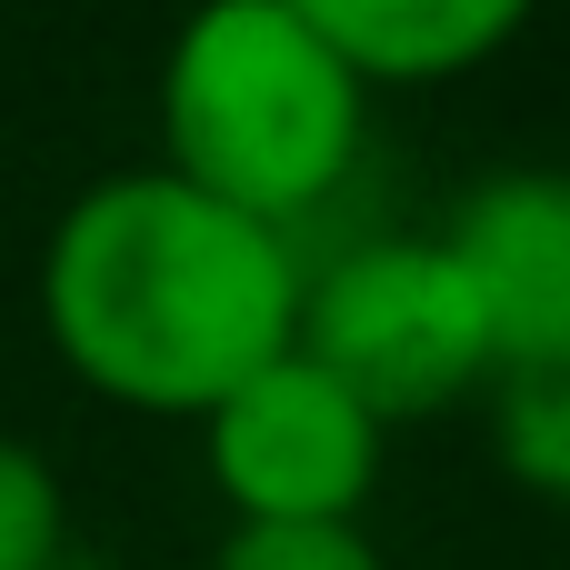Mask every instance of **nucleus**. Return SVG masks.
Listing matches in <instances>:
<instances>
[{
  "label": "nucleus",
  "mask_w": 570,
  "mask_h": 570,
  "mask_svg": "<svg viewBox=\"0 0 570 570\" xmlns=\"http://www.w3.org/2000/svg\"><path fill=\"white\" fill-rule=\"evenodd\" d=\"M40 321L60 361L160 421H200L301 331V250L271 220L150 170L90 180L40 250Z\"/></svg>",
  "instance_id": "f257e3e1"
},
{
  "label": "nucleus",
  "mask_w": 570,
  "mask_h": 570,
  "mask_svg": "<svg viewBox=\"0 0 570 570\" xmlns=\"http://www.w3.org/2000/svg\"><path fill=\"white\" fill-rule=\"evenodd\" d=\"M371 130L361 70L281 0H200L160 50V170L240 220L321 210Z\"/></svg>",
  "instance_id": "f03ea898"
},
{
  "label": "nucleus",
  "mask_w": 570,
  "mask_h": 570,
  "mask_svg": "<svg viewBox=\"0 0 570 570\" xmlns=\"http://www.w3.org/2000/svg\"><path fill=\"white\" fill-rule=\"evenodd\" d=\"M301 361H321L381 431L491 381V331L441 240H361L331 271H301Z\"/></svg>",
  "instance_id": "7ed1b4c3"
},
{
  "label": "nucleus",
  "mask_w": 570,
  "mask_h": 570,
  "mask_svg": "<svg viewBox=\"0 0 570 570\" xmlns=\"http://www.w3.org/2000/svg\"><path fill=\"white\" fill-rule=\"evenodd\" d=\"M200 441L230 521H361L381 481V421L301 351L261 361L230 401H210Z\"/></svg>",
  "instance_id": "20e7f679"
},
{
  "label": "nucleus",
  "mask_w": 570,
  "mask_h": 570,
  "mask_svg": "<svg viewBox=\"0 0 570 570\" xmlns=\"http://www.w3.org/2000/svg\"><path fill=\"white\" fill-rule=\"evenodd\" d=\"M441 250L461 261L491 371L570 391V170H491L461 190Z\"/></svg>",
  "instance_id": "39448f33"
},
{
  "label": "nucleus",
  "mask_w": 570,
  "mask_h": 570,
  "mask_svg": "<svg viewBox=\"0 0 570 570\" xmlns=\"http://www.w3.org/2000/svg\"><path fill=\"white\" fill-rule=\"evenodd\" d=\"M281 10H301L361 70V90H381V80H451L491 60L541 0H281Z\"/></svg>",
  "instance_id": "423d86ee"
},
{
  "label": "nucleus",
  "mask_w": 570,
  "mask_h": 570,
  "mask_svg": "<svg viewBox=\"0 0 570 570\" xmlns=\"http://www.w3.org/2000/svg\"><path fill=\"white\" fill-rule=\"evenodd\" d=\"M70 551V501H60V471L0 431V570H60Z\"/></svg>",
  "instance_id": "0eeeda50"
},
{
  "label": "nucleus",
  "mask_w": 570,
  "mask_h": 570,
  "mask_svg": "<svg viewBox=\"0 0 570 570\" xmlns=\"http://www.w3.org/2000/svg\"><path fill=\"white\" fill-rule=\"evenodd\" d=\"M210 570H381L361 521H230Z\"/></svg>",
  "instance_id": "6e6552de"
},
{
  "label": "nucleus",
  "mask_w": 570,
  "mask_h": 570,
  "mask_svg": "<svg viewBox=\"0 0 570 570\" xmlns=\"http://www.w3.org/2000/svg\"><path fill=\"white\" fill-rule=\"evenodd\" d=\"M511 461H521L531 481L570 491V391L561 381H521V391H511Z\"/></svg>",
  "instance_id": "1a4fd4ad"
}]
</instances>
